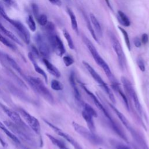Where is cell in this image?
<instances>
[{
  "mask_svg": "<svg viewBox=\"0 0 149 149\" xmlns=\"http://www.w3.org/2000/svg\"><path fill=\"white\" fill-rule=\"evenodd\" d=\"M109 106L110 108L113 110V111L115 113L116 116L118 117L120 122L122 123V124L124 125V126L126 128V129L129 132L132 136L133 137L134 140L140 146L143 147V148L147 146V144L143 138L141 137V136L134 129V127L132 126L129 121L127 119L126 116L118 109L114 105V104L111 103H108Z\"/></svg>",
  "mask_w": 149,
  "mask_h": 149,
  "instance_id": "3",
  "label": "cell"
},
{
  "mask_svg": "<svg viewBox=\"0 0 149 149\" xmlns=\"http://www.w3.org/2000/svg\"><path fill=\"white\" fill-rule=\"evenodd\" d=\"M46 136L51 140L52 143L53 144H54L55 146H56L59 149H69V148H68V147H66V146L65 145V144L63 141H62L58 140V139L54 137L52 135L47 133Z\"/></svg>",
  "mask_w": 149,
  "mask_h": 149,
  "instance_id": "26",
  "label": "cell"
},
{
  "mask_svg": "<svg viewBox=\"0 0 149 149\" xmlns=\"http://www.w3.org/2000/svg\"><path fill=\"white\" fill-rule=\"evenodd\" d=\"M83 64L85 68L87 69V70L88 72L90 74L91 76L93 79L94 80V81L98 84V86L105 92L106 94L108 95V98L112 102L113 104H115L116 103L115 98L114 97V95L113 93L112 92L110 88L108 87L107 84L104 81V80L102 79V77L100 76V74L94 69V68L86 61H83Z\"/></svg>",
  "mask_w": 149,
  "mask_h": 149,
  "instance_id": "5",
  "label": "cell"
},
{
  "mask_svg": "<svg viewBox=\"0 0 149 149\" xmlns=\"http://www.w3.org/2000/svg\"><path fill=\"white\" fill-rule=\"evenodd\" d=\"M72 125L75 132L88 140L90 143L94 145H101L102 144L103 140L102 138L95 133L92 132L89 129H86L76 122H72Z\"/></svg>",
  "mask_w": 149,
  "mask_h": 149,
  "instance_id": "6",
  "label": "cell"
},
{
  "mask_svg": "<svg viewBox=\"0 0 149 149\" xmlns=\"http://www.w3.org/2000/svg\"><path fill=\"white\" fill-rule=\"evenodd\" d=\"M133 43L134 45H135L136 47L137 48H140L141 46V39H140L139 37H136L134 39H133Z\"/></svg>",
  "mask_w": 149,
  "mask_h": 149,
  "instance_id": "41",
  "label": "cell"
},
{
  "mask_svg": "<svg viewBox=\"0 0 149 149\" xmlns=\"http://www.w3.org/2000/svg\"><path fill=\"white\" fill-rule=\"evenodd\" d=\"M52 4L56 5V6H61L62 2L61 0H48Z\"/></svg>",
  "mask_w": 149,
  "mask_h": 149,
  "instance_id": "43",
  "label": "cell"
},
{
  "mask_svg": "<svg viewBox=\"0 0 149 149\" xmlns=\"http://www.w3.org/2000/svg\"><path fill=\"white\" fill-rule=\"evenodd\" d=\"M0 107L3 111V112L6 114V115L10 118V119L12 120V122L15 123L16 125H18L19 126L23 127L26 129H29L27 126L24 123V122L22 120L20 116L15 111L9 108L5 105L0 103Z\"/></svg>",
  "mask_w": 149,
  "mask_h": 149,
  "instance_id": "15",
  "label": "cell"
},
{
  "mask_svg": "<svg viewBox=\"0 0 149 149\" xmlns=\"http://www.w3.org/2000/svg\"><path fill=\"white\" fill-rule=\"evenodd\" d=\"M0 15L5 19L7 22H8L10 24H12L16 29L17 32L18 33L19 36L23 39L24 42L29 44L30 42V34L28 30V29L26 27V26L20 21L12 19L10 18L6 14L5 10L0 12Z\"/></svg>",
  "mask_w": 149,
  "mask_h": 149,
  "instance_id": "7",
  "label": "cell"
},
{
  "mask_svg": "<svg viewBox=\"0 0 149 149\" xmlns=\"http://www.w3.org/2000/svg\"><path fill=\"white\" fill-rule=\"evenodd\" d=\"M137 64L140 69V70L141 72H144L146 70V67H145V64L144 62L143 59L141 57H139L137 59Z\"/></svg>",
  "mask_w": 149,
  "mask_h": 149,
  "instance_id": "39",
  "label": "cell"
},
{
  "mask_svg": "<svg viewBox=\"0 0 149 149\" xmlns=\"http://www.w3.org/2000/svg\"><path fill=\"white\" fill-rule=\"evenodd\" d=\"M28 57L29 58V59L30 60V61L31 62V63H33V66H34V69L36 70V72H37L38 73H39L40 74H41L44 79L46 83H47L48 81V77H47V75L46 74V73L45 72V71L42 69L37 64L36 61V59L34 58V55L33 54L32 52H30L29 54H28Z\"/></svg>",
  "mask_w": 149,
  "mask_h": 149,
  "instance_id": "18",
  "label": "cell"
},
{
  "mask_svg": "<svg viewBox=\"0 0 149 149\" xmlns=\"http://www.w3.org/2000/svg\"><path fill=\"white\" fill-rule=\"evenodd\" d=\"M63 61L66 66L69 67L73 64L74 61L73 57L70 55H65L63 57Z\"/></svg>",
  "mask_w": 149,
  "mask_h": 149,
  "instance_id": "38",
  "label": "cell"
},
{
  "mask_svg": "<svg viewBox=\"0 0 149 149\" xmlns=\"http://www.w3.org/2000/svg\"><path fill=\"white\" fill-rule=\"evenodd\" d=\"M2 1L9 5H13V4H15L14 0H2Z\"/></svg>",
  "mask_w": 149,
  "mask_h": 149,
  "instance_id": "45",
  "label": "cell"
},
{
  "mask_svg": "<svg viewBox=\"0 0 149 149\" xmlns=\"http://www.w3.org/2000/svg\"><path fill=\"white\" fill-rule=\"evenodd\" d=\"M44 121L45 122V123L48 125L58 135H59V136H61L62 137H63L64 139H65L67 141H68L71 145L73 146V147H74V149H83V148L81 147V146L77 143V141H76L71 136H70L69 134H68V133H66V132H65L64 131H63L62 130H61L60 128H59L58 127L56 126L55 125H53L52 123H51V122H49V121L44 119Z\"/></svg>",
  "mask_w": 149,
  "mask_h": 149,
  "instance_id": "13",
  "label": "cell"
},
{
  "mask_svg": "<svg viewBox=\"0 0 149 149\" xmlns=\"http://www.w3.org/2000/svg\"><path fill=\"white\" fill-rule=\"evenodd\" d=\"M5 123L13 133H15L17 137L19 136L20 138L26 141L27 143H29L33 145L34 144V140L33 138L30 136L29 129H26L21 127L12 122H11L9 121H5Z\"/></svg>",
  "mask_w": 149,
  "mask_h": 149,
  "instance_id": "10",
  "label": "cell"
},
{
  "mask_svg": "<svg viewBox=\"0 0 149 149\" xmlns=\"http://www.w3.org/2000/svg\"><path fill=\"white\" fill-rule=\"evenodd\" d=\"M99 149H102V148H99Z\"/></svg>",
  "mask_w": 149,
  "mask_h": 149,
  "instance_id": "51",
  "label": "cell"
},
{
  "mask_svg": "<svg viewBox=\"0 0 149 149\" xmlns=\"http://www.w3.org/2000/svg\"><path fill=\"white\" fill-rule=\"evenodd\" d=\"M82 107L83 108L84 111H85L86 112H87L88 113H89L90 115H91V116H93V117H97V113L95 111V110L90 105L84 102L82 106Z\"/></svg>",
  "mask_w": 149,
  "mask_h": 149,
  "instance_id": "33",
  "label": "cell"
},
{
  "mask_svg": "<svg viewBox=\"0 0 149 149\" xmlns=\"http://www.w3.org/2000/svg\"><path fill=\"white\" fill-rule=\"evenodd\" d=\"M110 143L115 149H132L129 146H127L126 144L115 140H111L110 141Z\"/></svg>",
  "mask_w": 149,
  "mask_h": 149,
  "instance_id": "31",
  "label": "cell"
},
{
  "mask_svg": "<svg viewBox=\"0 0 149 149\" xmlns=\"http://www.w3.org/2000/svg\"><path fill=\"white\" fill-rule=\"evenodd\" d=\"M118 29L120 30V31H121L123 37H124V39H125V43H126V45L127 46V48H128L129 51H130L131 50V45H130V39H129V35H128V33L122 27H121L120 26H118Z\"/></svg>",
  "mask_w": 149,
  "mask_h": 149,
  "instance_id": "32",
  "label": "cell"
},
{
  "mask_svg": "<svg viewBox=\"0 0 149 149\" xmlns=\"http://www.w3.org/2000/svg\"><path fill=\"white\" fill-rule=\"evenodd\" d=\"M34 39L37 44L39 53L46 59L49 57L51 47L48 43L47 38L40 33H37L34 36Z\"/></svg>",
  "mask_w": 149,
  "mask_h": 149,
  "instance_id": "11",
  "label": "cell"
},
{
  "mask_svg": "<svg viewBox=\"0 0 149 149\" xmlns=\"http://www.w3.org/2000/svg\"><path fill=\"white\" fill-rule=\"evenodd\" d=\"M44 26H45V31L47 34L55 33V24L52 22H48Z\"/></svg>",
  "mask_w": 149,
  "mask_h": 149,
  "instance_id": "37",
  "label": "cell"
},
{
  "mask_svg": "<svg viewBox=\"0 0 149 149\" xmlns=\"http://www.w3.org/2000/svg\"><path fill=\"white\" fill-rule=\"evenodd\" d=\"M82 40L91 53L94 60L97 63V65L100 66L104 72H105L106 76L108 78V79L111 81V83H117L118 81L114 75L113 74L109 66L107 63V62L103 59V58L101 56V55L98 52L97 49L91 42V41L84 34L82 35Z\"/></svg>",
  "mask_w": 149,
  "mask_h": 149,
  "instance_id": "2",
  "label": "cell"
},
{
  "mask_svg": "<svg viewBox=\"0 0 149 149\" xmlns=\"http://www.w3.org/2000/svg\"><path fill=\"white\" fill-rule=\"evenodd\" d=\"M24 80L36 92L42 96L49 103L51 104L54 103V99L52 94L45 87L40 79L36 77L26 76Z\"/></svg>",
  "mask_w": 149,
  "mask_h": 149,
  "instance_id": "4",
  "label": "cell"
},
{
  "mask_svg": "<svg viewBox=\"0 0 149 149\" xmlns=\"http://www.w3.org/2000/svg\"><path fill=\"white\" fill-rule=\"evenodd\" d=\"M67 12L70 17V23H71V26L73 30L76 32L77 34H79V28H78V24L76 20V16L73 13V12L69 8H67Z\"/></svg>",
  "mask_w": 149,
  "mask_h": 149,
  "instance_id": "24",
  "label": "cell"
},
{
  "mask_svg": "<svg viewBox=\"0 0 149 149\" xmlns=\"http://www.w3.org/2000/svg\"><path fill=\"white\" fill-rule=\"evenodd\" d=\"M36 20L38 23L42 26H44L48 22V18L45 14H39L36 17Z\"/></svg>",
  "mask_w": 149,
  "mask_h": 149,
  "instance_id": "36",
  "label": "cell"
},
{
  "mask_svg": "<svg viewBox=\"0 0 149 149\" xmlns=\"http://www.w3.org/2000/svg\"><path fill=\"white\" fill-rule=\"evenodd\" d=\"M5 59H6V62H8V63L11 67H12L22 77H23V79H24L26 77V75L24 74V73L23 72V70H22V69L20 67V66L13 59V58H12L10 55H9L8 54H5Z\"/></svg>",
  "mask_w": 149,
  "mask_h": 149,
  "instance_id": "19",
  "label": "cell"
},
{
  "mask_svg": "<svg viewBox=\"0 0 149 149\" xmlns=\"http://www.w3.org/2000/svg\"><path fill=\"white\" fill-rule=\"evenodd\" d=\"M47 38L50 47L52 49V50L54 51V52L58 56H62L65 53L66 50L63 42L59 37L54 33L47 34Z\"/></svg>",
  "mask_w": 149,
  "mask_h": 149,
  "instance_id": "12",
  "label": "cell"
},
{
  "mask_svg": "<svg viewBox=\"0 0 149 149\" xmlns=\"http://www.w3.org/2000/svg\"><path fill=\"white\" fill-rule=\"evenodd\" d=\"M69 83L70 84V86H71L72 88L73 89L74 98H75L76 101H77V103L79 105L82 107L83 104L84 103V102L83 101L81 94L80 93V91H79V89L77 87L76 74H75V72L73 70L71 71V72L70 73L69 77Z\"/></svg>",
  "mask_w": 149,
  "mask_h": 149,
  "instance_id": "16",
  "label": "cell"
},
{
  "mask_svg": "<svg viewBox=\"0 0 149 149\" xmlns=\"http://www.w3.org/2000/svg\"><path fill=\"white\" fill-rule=\"evenodd\" d=\"M26 22H27L28 26H29V29H30V30L33 32L35 31L36 30V24L35 21H34L32 15H29L27 16V17L26 19Z\"/></svg>",
  "mask_w": 149,
  "mask_h": 149,
  "instance_id": "35",
  "label": "cell"
},
{
  "mask_svg": "<svg viewBox=\"0 0 149 149\" xmlns=\"http://www.w3.org/2000/svg\"><path fill=\"white\" fill-rule=\"evenodd\" d=\"M83 15L84 20H85V21H86V24H87V28H88V31H90V34H91L93 38H94V40L96 42H98V38H97V35H96V34H95V31H94V29L93 28V26H92V25H91V21H90V19L88 18V17L86 15V14L84 13V12H83Z\"/></svg>",
  "mask_w": 149,
  "mask_h": 149,
  "instance_id": "28",
  "label": "cell"
},
{
  "mask_svg": "<svg viewBox=\"0 0 149 149\" xmlns=\"http://www.w3.org/2000/svg\"><path fill=\"white\" fill-rule=\"evenodd\" d=\"M81 115H82V117L83 118L84 120L86 122L88 129L90 131H91L92 132L95 133V124H94V119H93V116H91V115H90L89 113H88L87 112H86L84 110H83L81 112Z\"/></svg>",
  "mask_w": 149,
  "mask_h": 149,
  "instance_id": "20",
  "label": "cell"
},
{
  "mask_svg": "<svg viewBox=\"0 0 149 149\" xmlns=\"http://www.w3.org/2000/svg\"><path fill=\"white\" fill-rule=\"evenodd\" d=\"M31 8H32V11L33 13L34 16L35 17H36L37 16L39 15V10H38V7L37 4L36 3H32L31 5Z\"/></svg>",
  "mask_w": 149,
  "mask_h": 149,
  "instance_id": "40",
  "label": "cell"
},
{
  "mask_svg": "<svg viewBox=\"0 0 149 149\" xmlns=\"http://www.w3.org/2000/svg\"><path fill=\"white\" fill-rule=\"evenodd\" d=\"M141 41L143 44H146L148 41V36L146 33H143L141 36Z\"/></svg>",
  "mask_w": 149,
  "mask_h": 149,
  "instance_id": "42",
  "label": "cell"
},
{
  "mask_svg": "<svg viewBox=\"0 0 149 149\" xmlns=\"http://www.w3.org/2000/svg\"><path fill=\"white\" fill-rule=\"evenodd\" d=\"M19 112L31 130L36 134H40L41 127L38 120L23 109H20Z\"/></svg>",
  "mask_w": 149,
  "mask_h": 149,
  "instance_id": "14",
  "label": "cell"
},
{
  "mask_svg": "<svg viewBox=\"0 0 149 149\" xmlns=\"http://www.w3.org/2000/svg\"><path fill=\"white\" fill-rule=\"evenodd\" d=\"M51 87L55 91H61L63 89V85L59 81L54 79L51 82Z\"/></svg>",
  "mask_w": 149,
  "mask_h": 149,
  "instance_id": "34",
  "label": "cell"
},
{
  "mask_svg": "<svg viewBox=\"0 0 149 149\" xmlns=\"http://www.w3.org/2000/svg\"><path fill=\"white\" fill-rule=\"evenodd\" d=\"M0 32L2 33L4 35H5L6 37H9L10 39H11L12 41L15 42L16 43L20 45H22V42L19 40V39L10 31L7 30L1 23H0Z\"/></svg>",
  "mask_w": 149,
  "mask_h": 149,
  "instance_id": "22",
  "label": "cell"
},
{
  "mask_svg": "<svg viewBox=\"0 0 149 149\" xmlns=\"http://www.w3.org/2000/svg\"><path fill=\"white\" fill-rule=\"evenodd\" d=\"M118 19L120 23L125 27H129L130 25V21L129 17L121 10L118 11Z\"/></svg>",
  "mask_w": 149,
  "mask_h": 149,
  "instance_id": "25",
  "label": "cell"
},
{
  "mask_svg": "<svg viewBox=\"0 0 149 149\" xmlns=\"http://www.w3.org/2000/svg\"><path fill=\"white\" fill-rule=\"evenodd\" d=\"M0 42H2L3 45L6 46L7 47L9 48L10 49L12 50H16V45L10 42L8 39H7L6 37H5L2 34L0 33Z\"/></svg>",
  "mask_w": 149,
  "mask_h": 149,
  "instance_id": "29",
  "label": "cell"
},
{
  "mask_svg": "<svg viewBox=\"0 0 149 149\" xmlns=\"http://www.w3.org/2000/svg\"><path fill=\"white\" fill-rule=\"evenodd\" d=\"M42 61L47 70L49 72V73H51L52 75L54 76L57 78H59L61 77V73L59 70L53 64H52L47 59L44 58L42 59Z\"/></svg>",
  "mask_w": 149,
  "mask_h": 149,
  "instance_id": "21",
  "label": "cell"
},
{
  "mask_svg": "<svg viewBox=\"0 0 149 149\" xmlns=\"http://www.w3.org/2000/svg\"><path fill=\"white\" fill-rule=\"evenodd\" d=\"M133 147H134V149H139V148L137 146H134Z\"/></svg>",
  "mask_w": 149,
  "mask_h": 149,
  "instance_id": "50",
  "label": "cell"
},
{
  "mask_svg": "<svg viewBox=\"0 0 149 149\" xmlns=\"http://www.w3.org/2000/svg\"><path fill=\"white\" fill-rule=\"evenodd\" d=\"M3 10H5V9H4V8H3V5H2V4L0 2V12H1V11H3Z\"/></svg>",
  "mask_w": 149,
  "mask_h": 149,
  "instance_id": "48",
  "label": "cell"
},
{
  "mask_svg": "<svg viewBox=\"0 0 149 149\" xmlns=\"http://www.w3.org/2000/svg\"><path fill=\"white\" fill-rule=\"evenodd\" d=\"M111 87L112 88V89L116 92L122 98L125 105L126 108V109L129 111V101H128V99L127 98V96L126 95V94L124 93L123 90L122 89V88L120 87L119 84L118 82L117 83H111Z\"/></svg>",
  "mask_w": 149,
  "mask_h": 149,
  "instance_id": "17",
  "label": "cell"
},
{
  "mask_svg": "<svg viewBox=\"0 0 149 149\" xmlns=\"http://www.w3.org/2000/svg\"><path fill=\"white\" fill-rule=\"evenodd\" d=\"M110 40L112 48L117 56L119 66L122 70H124L126 68V59L122 47L115 35L112 33L110 34Z\"/></svg>",
  "mask_w": 149,
  "mask_h": 149,
  "instance_id": "9",
  "label": "cell"
},
{
  "mask_svg": "<svg viewBox=\"0 0 149 149\" xmlns=\"http://www.w3.org/2000/svg\"><path fill=\"white\" fill-rule=\"evenodd\" d=\"M0 143H1V145L3 146V147H6V146H7V144L0 137Z\"/></svg>",
  "mask_w": 149,
  "mask_h": 149,
  "instance_id": "47",
  "label": "cell"
},
{
  "mask_svg": "<svg viewBox=\"0 0 149 149\" xmlns=\"http://www.w3.org/2000/svg\"><path fill=\"white\" fill-rule=\"evenodd\" d=\"M62 32H63V34L65 38V39H66V40L68 42L69 47L71 49H74V45L73 40H72L70 34L69 33V32L65 29H63Z\"/></svg>",
  "mask_w": 149,
  "mask_h": 149,
  "instance_id": "30",
  "label": "cell"
},
{
  "mask_svg": "<svg viewBox=\"0 0 149 149\" xmlns=\"http://www.w3.org/2000/svg\"><path fill=\"white\" fill-rule=\"evenodd\" d=\"M120 80H121V82L122 83L123 88L125 90L126 94L132 100V101H133V104H134L136 109L139 112V113L140 115H141L143 113L142 107H141V104L140 102L137 94L132 83L130 81V80L128 79H127L125 76H122Z\"/></svg>",
  "mask_w": 149,
  "mask_h": 149,
  "instance_id": "8",
  "label": "cell"
},
{
  "mask_svg": "<svg viewBox=\"0 0 149 149\" xmlns=\"http://www.w3.org/2000/svg\"><path fill=\"white\" fill-rule=\"evenodd\" d=\"M31 50H32V51H33V55H37V56H38L39 55V51H38V49H37V48H36L35 46H34V45H32L31 46Z\"/></svg>",
  "mask_w": 149,
  "mask_h": 149,
  "instance_id": "44",
  "label": "cell"
},
{
  "mask_svg": "<svg viewBox=\"0 0 149 149\" xmlns=\"http://www.w3.org/2000/svg\"><path fill=\"white\" fill-rule=\"evenodd\" d=\"M105 2H106L107 6H108V8H109L111 10H112V6H111V3H110L109 0H105Z\"/></svg>",
  "mask_w": 149,
  "mask_h": 149,
  "instance_id": "46",
  "label": "cell"
},
{
  "mask_svg": "<svg viewBox=\"0 0 149 149\" xmlns=\"http://www.w3.org/2000/svg\"><path fill=\"white\" fill-rule=\"evenodd\" d=\"M143 149H149V148L148 147V146H147V145L146 146H145V147L143 148Z\"/></svg>",
  "mask_w": 149,
  "mask_h": 149,
  "instance_id": "49",
  "label": "cell"
},
{
  "mask_svg": "<svg viewBox=\"0 0 149 149\" xmlns=\"http://www.w3.org/2000/svg\"><path fill=\"white\" fill-rule=\"evenodd\" d=\"M80 86L82 87V88L84 90V91L87 94V95L91 98L92 101H93L94 104L95 105V106L97 107V108L100 110L102 113L104 115V116L107 118V119L108 120V122L110 124V126L111 127V128L112 129V130L116 133V134H117L122 139H123L125 141H126V143H128V140L127 138L126 137V136L125 135V134L123 132V131L119 128V127L118 126V124L116 123V122L113 120L112 116L111 115V114L109 113L108 111L105 108V107L104 106V105L99 101L98 98L97 97V96L93 93L91 92L87 87L86 86L81 83L80 81H78Z\"/></svg>",
  "mask_w": 149,
  "mask_h": 149,
  "instance_id": "1",
  "label": "cell"
},
{
  "mask_svg": "<svg viewBox=\"0 0 149 149\" xmlns=\"http://www.w3.org/2000/svg\"><path fill=\"white\" fill-rule=\"evenodd\" d=\"M0 129L6 134V135L8 137H9L15 143H20V140L18 139V137L15 134H14L11 132H10L1 121H0Z\"/></svg>",
  "mask_w": 149,
  "mask_h": 149,
  "instance_id": "27",
  "label": "cell"
},
{
  "mask_svg": "<svg viewBox=\"0 0 149 149\" xmlns=\"http://www.w3.org/2000/svg\"><path fill=\"white\" fill-rule=\"evenodd\" d=\"M90 19L91 22L92 23L93 26L94 28L95 29L97 34L100 37H102V28H101V24H100L99 21L98 20V19H97V17L94 16V15L93 13H90Z\"/></svg>",
  "mask_w": 149,
  "mask_h": 149,
  "instance_id": "23",
  "label": "cell"
}]
</instances>
